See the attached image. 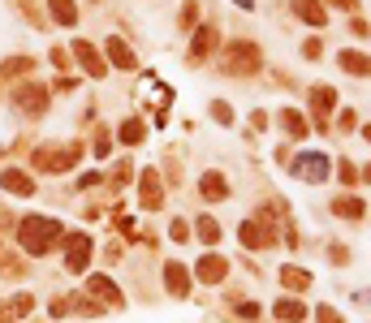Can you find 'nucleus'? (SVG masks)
<instances>
[{
    "label": "nucleus",
    "mask_w": 371,
    "mask_h": 323,
    "mask_svg": "<svg viewBox=\"0 0 371 323\" xmlns=\"http://www.w3.org/2000/svg\"><path fill=\"white\" fill-rule=\"evenodd\" d=\"M328 5H337V9H354L358 0H328Z\"/></svg>",
    "instance_id": "36"
},
{
    "label": "nucleus",
    "mask_w": 371,
    "mask_h": 323,
    "mask_svg": "<svg viewBox=\"0 0 371 323\" xmlns=\"http://www.w3.org/2000/svg\"><path fill=\"white\" fill-rule=\"evenodd\" d=\"M160 203H164V190H160V172H156V168H147V172H143V207H151V211H156Z\"/></svg>",
    "instance_id": "19"
},
{
    "label": "nucleus",
    "mask_w": 371,
    "mask_h": 323,
    "mask_svg": "<svg viewBox=\"0 0 371 323\" xmlns=\"http://www.w3.org/2000/svg\"><path fill=\"white\" fill-rule=\"evenodd\" d=\"M294 172L302 177V182H311V186H315V182H324V177H328V160H324L320 151H307V156H298V160H294Z\"/></svg>",
    "instance_id": "6"
},
{
    "label": "nucleus",
    "mask_w": 371,
    "mask_h": 323,
    "mask_svg": "<svg viewBox=\"0 0 371 323\" xmlns=\"http://www.w3.org/2000/svg\"><path fill=\"white\" fill-rule=\"evenodd\" d=\"M194 18H199V0H186V5H182V22L194 30Z\"/></svg>",
    "instance_id": "28"
},
{
    "label": "nucleus",
    "mask_w": 371,
    "mask_h": 323,
    "mask_svg": "<svg viewBox=\"0 0 371 323\" xmlns=\"http://www.w3.org/2000/svg\"><path fill=\"white\" fill-rule=\"evenodd\" d=\"M212 117H216L220 125H233V108H229V103H212Z\"/></svg>",
    "instance_id": "27"
},
{
    "label": "nucleus",
    "mask_w": 371,
    "mask_h": 323,
    "mask_svg": "<svg viewBox=\"0 0 371 323\" xmlns=\"http://www.w3.org/2000/svg\"><path fill=\"white\" fill-rule=\"evenodd\" d=\"M74 56L82 61V69H87L91 78H104V74H108V65L99 61V52H95V48L87 44V39H78V44H74Z\"/></svg>",
    "instance_id": "11"
},
{
    "label": "nucleus",
    "mask_w": 371,
    "mask_h": 323,
    "mask_svg": "<svg viewBox=\"0 0 371 323\" xmlns=\"http://www.w3.org/2000/svg\"><path fill=\"white\" fill-rule=\"evenodd\" d=\"M199 194H203L208 203H220V198H229V182L220 172H203L199 177Z\"/></svg>",
    "instance_id": "15"
},
{
    "label": "nucleus",
    "mask_w": 371,
    "mask_h": 323,
    "mask_svg": "<svg viewBox=\"0 0 371 323\" xmlns=\"http://www.w3.org/2000/svg\"><path fill=\"white\" fill-rule=\"evenodd\" d=\"M0 186H5L9 194H22V198L35 194V182H30L26 172H18V168H5V172H0Z\"/></svg>",
    "instance_id": "16"
},
{
    "label": "nucleus",
    "mask_w": 371,
    "mask_h": 323,
    "mask_svg": "<svg viewBox=\"0 0 371 323\" xmlns=\"http://www.w3.org/2000/svg\"><path fill=\"white\" fill-rule=\"evenodd\" d=\"M216 44H220L216 26H199V30H194V39H190V65H203V61L216 52Z\"/></svg>",
    "instance_id": "5"
},
{
    "label": "nucleus",
    "mask_w": 371,
    "mask_h": 323,
    "mask_svg": "<svg viewBox=\"0 0 371 323\" xmlns=\"http://www.w3.org/2000/svg\"><path fill=\"white\" fill-rule=\"evenodd\" d=\"M363 182H367V186H371V164H367V168H363Z\"/></svg>",
    "instance_id": "37"
},
{
    "label": "nucleus",
    "mask_w": 371,
    "mask_h": 323,
    "mask_svg": "<svg viewBox=\"0 0 371 323\" xmlns=\"http://www.w3.org/2000/svg\"><path fill=\"white\" fill-rule=\"evenodd\" d=\"M281 125H285V134H294V138H307V134H311V129H307V117L294 113V108H285V113H281Z\"/></svg>",
    "instance_id": "22"
},
{
    "label": "nucleus",
    "mask_w": 371,
    "mask_h": 323,
    "mask_svg": "<svg viewBox=\"0 0 371 323\" xmlns=\"http://www.w3.org/2000/svg\"><path fill=\"white\" fill-rule=\"evenodd\" d=\"M78 160V147H39L35 151V164L44 168V172H65Z\"/></svg>",
    "instance_id": "4"
},
{
    "label": "nucleus",
    "mask_w": 371,
    "mask_h": 323,
    "mask_svg": "<svg viewBox=\"0 0 371 323\" xmlns=\"http://www.w3.org/2000/svg\"><path fill=\"white\" fill-rule=\"evenodd\" d=\"M238 5H242V9H251V0H238Z\"/></svg>",
    "instance_id": "39"
},
{
    "label": "nucleus",
    "mask_w": 371,
    "mask_h": 323,
    "mask_svg": "<svg viewBox=\"0 0 371 323\" xmlns=\"http://www.w3.org/2000/svg\"><path fill=\"white\" fill-rule=\"evenodd\" d=\"M281 280H285V289H298V293L311 284V276H307V272H298V267H285V272H281Z\"/></svg>",
    "instance_id": "26"
},
{
    "label": "nucleus",
    "mask_w": 371,
    "mask_h": 323,
    "mask_svg": "<svg viewBox=\"0 0 371 323\" xmlns=\"http://www.w3.org/2000/svg\"><path fill=\"white\" fill-rule=\"evenodd\" d=\"M48 9H52V18H56L61 26H74V22H78V9H74V0H48Z\"/></svg>",
    "instance_id": "23"
},
{
    "label": "nucleus",
    "mask_w": 371,
    "mask_h": 323,
    "mask_svg": "<svg viewBox=\"0 0 371 323\" xmlns=\"http://www.w3.org/2000/svg\"><path fill=\"white\" fill-rule=\"evenodd\" d=\"M194 272H199V280H208V284H220L225 276H229V263L220 259V255H203L194 263Z\"/></svg>",
    "instance_id": "9"
},
{
    "label": "nucleus",
    "mask_w": 371,
    "mask_h": 323,
    "mask_svg": "<svg viewBox=\"0 0 371 323\" xmlns=\"http://www.w3.org/2000/svg\"><path fill=\"white\" fill-rule=\"evenodd\" d=\"M238 241H242L246 250H259V246H272V229H263L259 220H246V224L238 229Z\"/></svg>",
    "instance_id": "10"
},
{
    "label": "nucleus",
    "mask_w": 371,
    "mask_h": 323,
    "mask_svg": "<svg viewBox=\"0 0 371 323\" xmlns=\"http://www.w3.org/2000/svg\"><path fill=\"white\" fill-rule=\"evenodd\" d=\"M263 65V52L255 48V44H246V39H233L229 48H225V69L229 74H255V69Z\"/></svg>",
    "instance_id": "2"
},
{
    "label": "nucleus",
    "mask_w": 371,
    "mask_h": 323,
    "mask_svg": "<svg viewBox=\"0 0 371 323\" xmlns=\"http://www.w3.org/2000/svg\"><path fill=\"white\" fill-rule=\"evenodd\" d=\"M363 138H367V142H371V125H367V129H363Z\"/></svg>",
    "instance_id": "38"
},
{
    "label": "nucleus",
    "mask_w": 371,
    "mask_h": 323,
    "mask_svg": "<svg viewBox=\"0 0 371 323\" xmlns=\"http://www.w3.org/2000/svg\"><path fill=\"white\" fill-rule=\"evenodd\" d=\"M332 103H337V91H332V87H311V108H315V129H320V134H332V129H328Z\"/></svg>",
    "instance_id": "7"
},
{
    "label": "nucleus",
    "mask_w": 371,
    "mask_h": 323,
    "mask_svg": "<svg viewBox=\"0 0 371 323\" xmlns=\"http://www.w3.org/2000/svg\"><path fill=\"white\" fill-rule=\"evenodd\" d=\"M238 315H242V319H259V306H255V302H238Z\"/></svg>",
    "instance_id": "31"
},
{
    "label": "nucleus",
    "mask_w": 371,
    "mask_h": 323,
    "mask_svg": "<svg viewBox=\"0 0 371 323\" xmlns=\"http://www.w3.org/2000/svg\"><path fill=\"white\" fill-rule=\"evenodd\" d=\"M337 172H341V182H354V177H358V168L350 160H341V168H337Z\"/></svg>",
    "instance_id": "32"
},
{
    "label": "nucleus",
    "mask_w": 371,
    "mask_h": 323,
    "mask_svg": "<svg viewBox=\"0 0 371 323\" xmlns=\"http://www.w3.org/2000/svg\"><path fill=\"white\" fill-rule=\"evenodd\" d=\"M320 52H324L320 39H307V44H302V56H307V61H320Z\"/></svg>",
    "instance_id": "30"
},
{
    "label": "nucleus",
    "mask_w": 371,
    "mask_h": 323,
    "mask_svg": "<svg viewBox=\"0 0 371 323\" xmlns=\"http://www.w3.org/2000/svg\"><path fill=\"white\" fill-rule=\"evenodd\" d=\"M117 134H121V142H130V147H134V142H143V134H147V129H143V121H139V117H130V121H121V129H117Z\"/></svg>",
    "instance_id": "24"
},
{
    "label": "nucleus",
    "mask_w": 371,
    "mask_h": 323,
    "mask_svg": "<svg viewBox=\"0 0 371 323\" xmlns=\"http://www.w3.org/2000/svg\"><path fill=\"white\" fill-rule=\"evenodd\" d=\"M272 315H277L281 323H302V319H307V306H302L298 298H281V302L272 306Z\"/></svg>",
    "instance_id": "20"
},
{
    "label": "nucleus",
    "mask_w": 371,
    "mask_h": 323,
    "mask_svg": "<svg viewBox=\"0 0 371 323\" xmlns=\"http://www.w3.org/2000/svg\"><path fill=\"white\" fill-rule=\"evenodd\" d=\"M315 319H320V323H341V315H337V310H332V306H324V310H320V315H315Z\"/></svg>",
    "instance_id": "33"
},
{
    "label": "nucleus",
    "mask_w": 371,
    "mask_h": 323,
    "mask_svg": "<svg viewBox=\"0 0 371 323\" xmlns=\"http://www.w3.org/2000/svg\"><path fill=\"white\" fill-rule=\"evenodd\" d=\"M164 284H168V293H173V298H186L190 293V272L182 263H164Z\"/></svg>",
    "instance_id": "13"
},
{
    "label": "nucleus",
    "mask_w": 371,
    "mask_h": 323,
    "mask_svg": "<svg viewBox=\"0 0 371 323\" xmlns=\"http://www.w3.org/2000/svg\"><path fill=\"white\" fill-rule=\"evenodd\" d=\"M87 293H91V298H99L104 306H117V302H121V289H117V284H113L108 276H91V280H87Z\"/></svg>",
    "instance_id": "12"
},
{
    "label": "nucleus",
    "mask_w": 371,
    "mask_h": 323,
    "mask_svg": "<svg viewBox=\"0 0 371 323\" xmlns=\"http://www.w3.org/2000/svg\"><path fill=\"white\" fill-rule=\"evenodd\" d=\"M61 224L56 220H44V215H26V220L18 224V241H22V250L26 255H48V250L61 241Z\"/></svg>",
    "instance_id": "1"
},
{
    "label": "nucleus",
    "mask_w": 371,
    "mask_h": 323,
    "mask_svg": "<svg viewBox=\"0 0 371 323\" xmlns=\"http://www.w3.org/2000/svg\"><path fill=\"white\" fill-rule=\"evenodd\" d=\"M18 108H22V113H30V117H39L44 113V108H48V91L44 87H35V82H26V87H18Z\"/></svg>",
    "instance_id": "8"
},
{
    "label": "nucleus",
    "mask_w": 371,
    "mask_h": 323,
    "mask_svg": "<svg viewBox=\"0 0 371 323\" xmlns=\"http://www.w3.org/2000/svg\"><path fill=\"white\" fill-rule=\"evenodd\" d=\"M194 229H199V241H208V246H216V241H220V224L212 220V215H203V220H199Z\"/></svg>",
    "instance_id": "25"
},
{
    "label": "nucleus",
    "mask_w": 371,
    "mask_h": 323,
    "mask_svg": "<svg viewBox=\"0 0 371 323\" xmlns=\"http://www.w3.org/2000/svg\"><path fill=\"white\" fill-rule=\"evenodd\" d=\"M108 61L117 65V69H134L139 61H134V48L125 44V39H108Z\"/></svg>",
    "instance_id": "21"
},
{
    "label": "nucleus",
    "mask_w": 371,
    "mask_h": 323,
    "mask_svg": "<svg viewBox=\"0 0 371 323\" xmlns=\"http://www.w3.org/2000/svg\"><path fill=\"white\" fill-rule=\"evenodd\" d=\"M350 30H354V34H358V39H363V34H367V30H371V26H367V22H363V18H354V22H350Z\"/></svg>",
    "instance_id": "35"
},
{
    "label": "nucleus",
    "mask_w": 371,
    "mask_h": 323,
    "mask_svg": "<svg viewBox=\"0 0 371 323\" xmlns=\"http://www.w3.org/2000/svg\"><path fill=\"white\" fill-rule=\"evenodd\" d=\"M168 237H173V241H190V224H186V220H173V229H168Z\"/></svg>",
    "instance_id": "29"
},
{
    "label": "nucleus",
    "mask_w": 371,
    "mask_h": 323,
    "mask_svg": "<svg viewBox=\"0 0 371 323\" xmlns=\"http://www.w3.org/2000/svg\"><path fill=\"white\" fill-rule=\"evenodd\" d=\"M337 61H341V69H346V74H354V78L371 74V56H367V52H354V48H346V52L337 56Z\"/></svg>",
    "instance_id": "18"
},
{
    "label": "nucleus",
    "mask_w": 371,
    "mask_h": 323,
    "mask_svg": "<svg viewBox=\"0 0 371 323\" xmlns=\"http://www.w3.org/2000/svg\"><path fill=\"white\" fill-rule=\"evenodd\" d=\"M294 13L307 22V26H315V30H324L328 26V13H324V5L320 0H294Z\"/></svg>",
    "instance_id": "14"
},
{
    "label": "nucleus",
    "mask_w": 371,
    "mask_h": 323,
    "mask_svg": "<svg viewBox=\"0 0 371 323\" xmlns=\"http://www.w3.org/2000/svg\"><path fill=\"white\" fill-rule=\"evenodd\" d=\"M87 263H91V233H70L65 237V267L87 272Z\"/></svg>",
    "instance_id": "3"
},
{
    "label": "nucleus",
    "mask_w": 371,
    "mask_h": 323,
    "mask_svg": "<svg viewBox=\"0 0 371 323\" xmlns=\"http://www.w3.org/2000/svg\"><path fill=\"white\" fill-rule=\"evenodd\" d=\"M332 215H341V220H363V215H367V203L341 194V198H332Z\"/></svg>",
    "instance_id": "17"
},
{
    "label": "nucleus",
    "mask_w": 371,
    "mask_h": 323,
    "mask_svg": "<svg viewBox=\"0 0 371 323\" xmlns=\"http://www.w3.org/2000/svg\"><path fill=\"white\" fill-rule=\"evenodd\" d=\"M26 310H30V298H26V293H22V298H13V315H26Z\"/></svg>",
    "instance_id": "34"
}]
</instances>
